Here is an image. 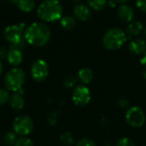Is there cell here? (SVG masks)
Returning a JSON list of instances; mask_svg holds the SVG:
<instances>
[{
	"instance_id": "obj_32",
	"label": "cell",
	"mask_w": 146,
	"mask_h": 146,
	"mask_svg": "<svg viewBox=\"0 0 146 146\" xmlns=\"http://www.w3.org/2000/svg\"><path fill=\"white\" fill-rule=\"evenodd\" d=\"M116 3H121V4H123L125 3L126 2H127L128 0H114Z\"/></svg>"
},
{
	"instance_id": "obj_4",
	"label": "cell",
	"mask_w": 146,
	"mask_h": 146,
	"mask_svg": "<svg viewBox=\"0 0 146 146\" xmlns=\"http://www.w3.org/2000/svg\"><path fill=\"white\" fill-rule=\"evenodd\" d=\"M26 79L25 72L20 68H13L4 76V85L6 88L13 92H17L22 89Z\"/></svg>"
},
{
	"instance_id": "obj_12",
	"label": "cell",
	"mask_w": 146,
	"mask_h": 146,
	"mask_svg": "<svg viewBox=\"0 0 146 146\" xmlns=\"http://www.w3.org/2000/svg\"><path fill=\"white\" fill-rule=\"evenodd\" d=\"M6 59L11 66L17 67L22 62L23 55L21 50L15 49V48H10L8 51Z\"/></svg>"
},
{
	"instance_id": "obj_34",
	"label": "cell",
	"mask_w": 146,
	"mask_h": 146,
	"mask_svg": "<svg viewBox=\"0 0 146 146\" xmlns=\"http://www.w3.org/2000/svg\"><path fill=\"white\" fill-rule=\"evenodd\" d=\"M2 72H3V64H2V61L0 60V76L2 74Z\"/></svg>"
},
{
	"instance_id": "obj_28",
	"label": "cell",
	"mask_w": 146,
	"mask_h": 146,
	"mask_svg": "<svg viewBox=\"0 0 146 146\" xmlns=\"http://www.w3.org/2000/svg\"><path fill=\"white\" fill-rule=\"evenodd\" d=\"M136 6L139 9L146 13V0H136Z\"/></svg>"
},
{
	"instance_id": "obj_1",
	"label": "cell",
	"mask_w": 146,
	"mask_h": 146,
	"mask_svg": "<svg viewBox=\"0 0 146 146\" xmlns=\"http://www.w3.org/2000/svg\"><path fill=\"white\" fill-rule=\"evenodd\" d=\"M51 36L50 27L44 22L36 21L27 27L24 38L27 44L33 46H43L46 44Z\"/></svg>"
},
{
	"instance_id": "obj_37",
	"label": "cell",
	"mask_w": 146,
	"mask_h": 146,
	"mask_svg": "<svg viewBox=\"0 0 146 146\" xmlns=\"http://www.w3.org/2000/svg\"><path fill=\"white\" fill-rule=\"evenodd\" d=\"M145 146H146V145H145Z\"/></svg>"
},
{
	"instance_id": "obj_19",
	"label": "cell",
	"mask_w": 146,
	"mask_h": 146,
	"mask_svg": "<svg viewBox=\"0 0 146 146\" xmlns=\"http://www.w3.org/2000/svg\"><path fill=\"white\" fill-rule=\"evenodd\" d=\"M88 6L96 10V11H101L105 9L107 6L108 1L107 0H87Z\"/></svg>"
},
{
	"instance_id": "obj_2",
	"label": "cell",
	"mask_w": 146,
	"mask_h": 146,
	"mask_svg": "<svg viewBox=\"0 0 146 146\" xmlns=\"http://www.w3.org/2000/svg\"><path fill=\"white\" fill-rule=\"evenodd\" d=\"M63 9L59 0H44L37 9V16L44 22L61 20Z\"/></svg>"
},
{
	"instance_id": "obj_16",
	"label": "cell",
	"mask_w": 146,
	"mask_h": 146,
	"mask_svg": "<svg viewBox=\"0 0 146 146\" xmlns=\"http://www.w3.org/2000/svg\"><path fill=\"white\" fill-rule=\"evenodd\" d=\"M77 78L83 85L89 84L93 79V72L89 68H82L78 71Z\"/></svg>"
},
{
	"instance_id": "obj_26",
	"label": "cell",
	"mask_w": 146,
	"mask_h": 146,
	"mask_svg": "<svg viewBox=\"0 0 146 146\" xmlns=\"http://www.w3.org/2000/svg\"><path fill=\"white\" fill-rule=\"evenodd\" d=\"M115 146H135V144L129 138H122L116 143Z\"/></svg>"
},
{
	"instance_id": "obj_29",
	"label": "cell",
	"mask_w": 146,
	"mask_h": 146,
	"mask_svg": "<svg viewBox=\"0 0 146 146\" xmlns=\"http://www.w3.org/2000/svg\"><path fill=\"white\" fill-rule=\"evenodd\" d=\"M8 51L7 49L3 46L0 47V60H3L5 58H7V55H8Z\"/></svg>"
},
{
	"instance_id": "obj_25",
	"label": "cell",
	"mask_w": 146,
	"mask_h": 146,
	"mask_svg": "<svg viewBox=\"0 0 146 146\" xmlns=\"http://www.w3.org/2000/svg\"><path fill=\"white\" fill-rule=\"evenodd\" d=\"M58 118H59V113L57 110H52L48 115V121L51 125H55L57 122Z\"/></svg>"
},
{
	"instance_id": "obj_9",
	"label": "cell",
	"mask_w": 146,
	"mask_h": 146,
	"mask_svg": "<svg viewBox=\"0 0 146 146\" xmlns=\"http://www.w3.org/2000/svg\"><path fill=\"white\" fill-rule=\"evenodd\" d=\"M72 100L77 106H85L91 100V92L86 86H77L72 95Z\"/></svg>"
},
{
	"instance_id": "obj_18",
	"label": "cell",
	"mask_w": 146,
	"mask_h": 146,
	"mask_svg": "<svg viewBox=\"0 0 146 146\" xmlns=\"http://www.w3.org/2000/svg\"><path fill=\"white\" fill-rule=\"evenodd\" d=\"M17 6L21 11L24 13H29L35 8V2L34 0H20Z\"/></svg>"
},
{
	"instance_id": "obj_7",
	"label": "cell",
	"mask_w": 146,
	"mask_h": 146,
	"mask_svg": "<svg viewBox=\"0 0 146 146\" xmlns=\"http://www.w3.org/2000/svg\"><path fill=\"white\" fill-rule=\"evenodd\" d=\"M126 121L133 127H141L145 122V115L139 107L133 106L127 110L126 113Z\"/></svg>"
},
{
	"instance_id": "obj_17",
	"label": "cell",
	"mask_w": 146,
	"mask_h": 146,
	"mask_svg": "<svg viewBox=\"0 0 146 146\" xmlns=\"http://www.w3.org/2000/svg\"><path fill=\"white\" fill-rule=\"evenodd\" d=\"M60 24L62 28L69 31V30H73L74 28H75L77 22H76V19L74 17L67 15V16H63L61 18Z\"/></svg>"
},
{
	"instance_id": "obj_30",
	"label": "cell",
	"mask_w": 146,
	"mask_h": 146,
	"mask_svg": "<svg viewBox=\"0 0 146 146\" xmlns=\"http://www.w3.org/2000/svg\"><path fill=\"white\" fill-rule=\"evenodd\" d=\"M118 104L121 108H126L128 106V101L126 98H121L118 101Z\"/></svg>"
},
{
	"instance_id": "obj_20",
	"label": "cell",
	"mask_w": 146,
	"mask_h": 146,
	"mask_svg": "<svg viewBox=\"0 0 146 146\" xmlns=\"http://www.w3.org/2000/svg\"><path fill=\"white\" fill-rule=\"evenodd\" d=\"M17 138H16V133L15 132H8L4 134L3 137V141L5 145L8 146H14L15 144Z\"/></svg>"
},
{
	"instance_id": "obj_8",
	"label": "cell",
	"mask_w": 146,
	"mask_h": 146,
	"mask_svg": "<svg viewBox=\"0 0 146 146\" xmlns=\"http://www.w3.org/2000/svg\"><path fill=\"white\" fill-rule=\"evenodd\" d=\"M49 74V67L47 62L43 59H38L34 61L31 66L32 78L37 81L41 82L44 80Z\"/></svg>"
},
{
	"instance_id": "obj_11",
	"label": "cell",
	"mask_w": 146,
	"mask_h": 146,
	"mask_svg": "<svg viewBox=\"0 0 146 146\" xmlns=\"http://www.w3.org/2000/svg\"><path fill=\"white\" fill-rule=\"evenodd\" d=\"M116 14L118 18L122 21V22H131L133 21L134 18V9L128 4L123 3L121 4L117 9H116Z\"/></svg>"
},
{
	"instance_id": "obj_14",
	"label": "cell",
	"mask_w": 146,
	"mask_h": 146,
	"mask_svg": "<svg viewBox=\"0 0 146 146\" xmlns=\"http://www.w3.org/2000/svg\"><path fill=\"white\" fill-rule=\"evenodd\" d=\"M128 49L134 55L143 54L146 50V42L143 38H136L130 42Z\"/></svg>"
},
{
	"instance_id": "obj_36",
	"label": "cell",
	"mask_w": 146,
	"mask_h": 146,
	"mask_svg": "<svg viewBox=\"0 0 146 146\" xmlns=\"http://www.w3.org/2000/svg\"><path fill=\"white\" fill-rule=\"evenodd\" d=\"M145 37H146V28H145Z\"/></svg>"
},
{
	"instance_id": "obj_38",
	"label": "cell",
	"mask_w": 146,
	"mask_h": 146,
	"mask_svg": "<svg viewBox=\"0 0 146 146\" xmlns=\"http://www.w3.org/2000/svg\"><path fill=\"white\" fill-rule=\"evenodd\" d=\"M0 1H1V0H0Z\"/></svg>"
},
{
	"instance_id": "obj_31",
	"label": "cell",
	"mask_w": 146,
	"mask_h": 146,
	"mask_svg": "<svg viewBox=\"0 0 146 146\" xmlns=\"http://www.w3.org/2000/svg\"><path fill=\"white\" fill-rule=\"evenodd\" d=\"M108 3H109V5H110V7H112V8H115V7L116 6V4H117L114 0H110V1L108 2Z\"/></svg>"
},
{
	"instance_id": "obj_23",
	"label": "cell",
	"mask_w": 146,
	"mask_h": 146,
	"mask_svg": "<svg viewBox=\"0 0 146 146\" xmlns=\"http://www.w3.org/2000/svg\"><path fill=\"white\" fill-rule=\"evenodd\" d=\"M76 79L73 76H67L63 80V85L66 88H73L76 85Z\"/></svg>"
},
{
	"instance_id": "obj_5",
	"label": "cell",
	"mask_w": 146,
	"mask_h": 146,
	"mask_svg": "<svg viewBox=\"0 0 146 146\" xmlns=\"http://www.w3.org/2000/svg\"><path fill=\"white\" fill-rule=\"evenodd\" d=\"M27 27V26L24 22L9 25L5 27L3 31V37L9 43H10V45L17 44L24 39V33Z\"/></svg>"
},
{
	"instance_id": "obj_13",
	"label": "cell",
	"mask_w": 146,
	"mask_h": 146,
	"mask_svg": "<svg viewBox=\"0 0 146 146\" xmlns=\"http://www.w3.org/2000/svg\"><path fill=\"white\" fill-rule=\"evenodd\" d=\"M10 107L15 110H21L25 107V99L23 97L22 89L17 92H14V94L9 98Z\"/></svg>"
},
{
	"instance_id": "obj_6",
	"label": "cell",
	"mask_w": 146,
	"mask_h": 146,
	"mask_svg": "<svg viewBox=\"0 0 146 146\" xmlns=\"http://www.w3.org/2000/svg\"><path fill=\"white\" fill-rule=\"evenodd\" d=\"M33 129V121L27 115H19L13 121V130L16 134L27 136Z\"/></svg>"
},
{
	"instance_id": "obj_35",
	"label": "cell",
	"mask_w": 146,
	"mask_h": 146,
	"mask_svg": "<svg viewBox=\"0 0 146 146\" xmlns=\"http://www.w3.org/2000/svg\"><path fill=\"white\" fill-rule=\"evenodd\" d=\"M80 0H73V2H74V3H75L76 4H78V3H80Z\"/></svg>"
},
{
	"instance_id": "obj_22",
	"label": "cell",
	"mask_w": 146,
	"mask_h": 146,
	"mask_svg": "<svg viewBox=\"0 0 146 146\" xmlns=\"http://www.w3.org/2000/svg\"><path fill=\"white\" fill-rule=\"evenodd\" d=\"M14 146H33V143L30 139L23 136L16 139Z\"/></svg>"
},
{
	"instance_id": "obj_24",
	"label": "cell",
	"mask_w": 146,
	"mask_h": 146,
	"mask_svg": "<svg viewBox=\"0 0 146 146\" xmlns=\"http://www.w3.org/2000/svg\"><path fill=\"white\" fill-rule=\"evenodd\" d=\"M10 97L9 94V92L5 89L0 88V106L3 105L9 100Z\"/></svg>"
},
{
	"instance_id": "obj_15",
	"label": "cell",
	"mask_w": 146,
	"mask_h": 146,
	"mask_svg": "<svg viewBox=\"0 0 146 146\" xmlns=\"http://www.w3.org/2000/svg\"><path fill=\"white\" fill-rule=\"evenodd\" d=\"M144 30V26L140 21H133L129 22L126 28V33L130 37H136L139 35Z\"/></svg>"
},
{
	"instance_id": "obj_10",
	"label": "cell",
	"mask_w": 146,
	"mask_h": 146,
	"mask_svg": "<svg viewBox=\"0 0 146 146\" xmlns=\"http://www.w3.org/2000/svg\"><path fill=\"white\" fill-rule=\"evenodd\" d=\"M74 18L80 21H87L92 16V9L84 3H78L74 8Z\"/></svg>"
},
{
	"instance_id": "obj_27",
	"label": "cell",
	"mask_w": 146,
	"mask_h": 146,
	"mask_svg": "<svg viewBox=\"0 0 146 146\" xmlns=\"http://www.w3.org/2000/svg\"><path fill=\"white\" fill-rule=\"evenodd\" d=\"M76 146H97L95 142L92 141L90 139L85 138V139H81L80 140L78 141Z\"/></svg>"
},
{
	"instance_id": "obj_21",
	"label": "cell",
	"mask_w": 146,
	"mask_h": 146,
	"mask_svg": "<svg viewBox=\"0 0 146 146\" xmlns=\"http://www.w3.org/2000/svg\"><path fill=\"white\" fill-rule=\"evenodd\" d=\"M61 142L67 146L72 145L74 144V137L69 132H66L60 136Z\"/></svg>"
},
{
	"instance_id": "obj_3",
	"label": "cell",
	"mask_w": 146,
	"mask_h": 146,
	"mask_svg": "<svg viewBox=\"0 0 146 146\" xmlns=\"http://www.w3.org/2000/svg\"><path fill=\"white\" fill-rule=\"evenodd\" d=\"M127 33L120 28L108 30L103 38V44L109 50H115L121 48L127 41Z\"/></svg>"
},
{
	"instance_id": "obj_33",
	"label": "cell",
	"mask_w": 146,
	"mask_h": 146,
	"mask_svg": "<svg viewBox=\"0 0 146 146\" xmlns=\"http://www.w3.org/2000/svg\"><path fill=\"white\" fill-rule=\"evenodd\" d=\"M9 2L13 4H18V3L20 2V0H9Z\"/></svg>"
}]
</instances>
